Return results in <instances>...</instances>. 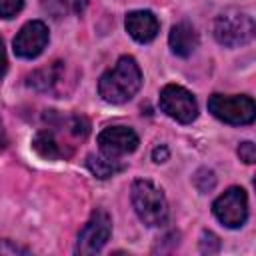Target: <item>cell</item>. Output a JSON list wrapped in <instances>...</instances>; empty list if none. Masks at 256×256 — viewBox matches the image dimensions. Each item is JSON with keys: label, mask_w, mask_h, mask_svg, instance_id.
<instances>
[{"label": "cell", "mask_w": 256, "mask_h": 256, "mask_svg": "<svg viewBox=\"0 0 256 256\" xmlns=\"http://www.w3.org/2000/svg\"><path fill=\"white\" fill-rule=\"evenodd\" d=\"M24 6V0H0V18H14Z\"/></svg>", "instance_id": "obj_17"}, {"label": "cell", "mask_w": 256, "mask_h": 256, "mask_svg": "<svg viewBox=\"0 0 256 256\" xmlns=\"http://www.w3.org/2000/svg\"><path fill=\"white\" fill-rule=\"evenodd\" d=\"M8 70V58H6V48H4V40L0 36V78H4Z\"/></svg>", "instance_id": "obj_21"}, {"label": "cell", "mask_w": 256, "mask_h": 256, "mask_svg": "<svg viewBox=\"0 0 256 256\" xmlns=\"http://www.w3.org/2000/svg\"><path fill=\"white\" fill-rule=\"evenodd\" d=\"M140 86H142L140 66L132 56H120L118 62L100 76L98 94L108 104H124L136 96Z\"/></svg>", "instance_id": "obj_1"}, {"label": "cell", "mask_w": 256, "mask_h": 256, "mask_svg": "<svg viewBox=\"0 0 256 256\" xmlns=\"http://www.w3.org/2000/svg\"><path fill=\"white\" fill-rule=\"evenodd\" d=\"M238 156H240L242 162H246V164H254V162H256V146H254L250 140L242 142V144L238 146Z\"/></svg>", "instance_id": "obj_18"}, {"label": "cell", "mask_w": 256, "mask_h": 256, "mask_svg": "<svg viewBox=\"0 0 256 256\" xmlns=\"http://www.w3.org/2000/svg\"><path fill=\"white\" fill-rule=\"evenodd\" d=\"M160 108L180 124H190L198 116V104L194 96L178 84H166L160 90Z\"/></svg>", "instance_id": "obj_6"}, {"label": "cell", "mask_w": 256, "mask_h": 256, "mask_svg": "<svg viewBox=\"0 0 256 256\" xmlns=\"http://www.w3.org/2000/svg\"><path fill=\"white\" fill-rule=\"evenodd\" d=\"M30 250L14 244L12 240H0V254H28Z\"/></svg>", "instance_id": "obj_19"}, {"label": "cell", "mask_w": 256, "mask_h": 256, "mask_svg": "<svg viewBox=\"0 0 256 256\" xmlns=\"http://www.w3.org/2000/svg\"><path fill=\"white\" fill-rule=\"evenodd\" d=\"M126 32L140 44H146V42H152L160 30V22L158 18L150 12V10H134V12H128L126 16Z\"/></svg>", "instance_id": "obj_10"}, {"label": "cell", "mask_w": 256, "mask_h": 256, "mask_svg": "<svg viewBox=\"0 0 256 256\" xmlns=\"http://www.w3.org/2000/svg\"><path fill=\"white\" fill-rule=\"evenodd\" d=\"M208 110L212 116L226 124H250L256 116V106L250 96L236 94V96H224V94H212L208 98Z\"/></svg>", "instance_id": "obj_4"}, {"label": "cell", "mask_w": 256, "mask_h": 256, "mask_svg": "<svg viewBox=\"0 0 256 256\" xmlns=\"http://www.w3.org/2000/svg\"><path fill=\"white\" fill-rule=\"evenodd\" d=\"M132 206L146 226H162L168 218V202L164 192L150 180H136L132 184Z\"/></svg>", "instance_id": "obj_2"}, {"label": "cell", "mask_w": 256, "mask_h": 256, "mask_svg": "<svg viewBox=\"0 0 256 256\" xmlns=\"http://www.w3.org/2000/svg\"><path fill=\"white\" fill-rule=\"evenodd\" d=\"M168 156H170V152H168L166 146H156V148L152 150V160L158 162V164H160V162H166Z\"/></svg>", "instance_id": "obj_20"}, {"label": "cell", "mask_w": 256, "mask_h": 256, "mask_svg": "<svg viewBox=\"0 0 256 256\" xmlns=\"http://www.w3.org/2000/svg\"><path fill=\"white\" fill-rule=\"evenodd\" d=\"M98 148L106 158H120L138 148V134L128 126H108L98 134Z\"/></svg>", "instance_id": "obj_8"}, {"label": "cell", "mask_w": 256, "mask_h": 256, "mask_svg": "<svg viewBox=\"0 0 256 256\" xmlns=\"http://www.w3.org/2000/svg\"><path fill=\"white\" fill-rule=\"evenodd\" d=\"M212 212L220 224L226 228H240L248 218V198L246 192L240 186L228 188L224 194H220L214 204Z\"/></svg>", "instance_id": "obj_5"}, {"label": "cell", "mask_w": 256, "mask_h": 256, "mask_svg": "<svg viewBox=\"0 0 256 256\" xmlns=\"http://www.w3.org/2000/svg\"><path fill=\"white\" fill-rule=\"evenodd\" d=\"M192 182H194V186H196V190L200 194H206L216 186V176H214V172L210 168H200V170H196Z\"/></svg>", "instance_id": "obj_15"}, {"label": "cell", "mask_w": 256, "mask_h": 256, "mask_svg": "<svg viewBox=\"0 0 256 256\" xmlns=\"http://www.w3.org/2000/svg\"><path fill=\"white\" fill-rule=\"evenodd\" d=\"M218 250H220V238L214 232L204 230L200 236V252L202 254H216Z\"/></svg>", "instance_id": "obj_16"}, {"label": "cell", "mask_w": 256, "mask_h": 256, "mask_svg": "<svg viewBox=\"0 0 256 256\" xmlns=\"http://www.w3.org/2000/svg\"><path fill=\"white\" fill-rule=\"evenodd\" d=\"M112 234V218L106 210H94L90 220L78 232L76 254H96L104 248Z\"/></svg>", "instance_id": "obj_7"}, {"label": "cell", "mask_w": 256, "mask_h": 256, "mask_svg": "<svg viewBox=\"0 0 256 256\" xmlns=\"http://www.w3.org/2000/svg\"><path fill=\"white\" fill-rule=\"evenodd\" d=\"M168 44L176 56L188 58L198 48V32L188 22H180V24L172 26V30L168 34Z\"/></svg>", "instance_id": "obj_13"}, {"label": "cell", "mask_w": 256, "mask_h": 256, "mask_svg": "<svg viewBox=\"0 0 256 256\" xmlns=\"http://www.w3.org/2000/svg\"><path fill=\"white\" fill-rule=\"evenodd\" d=\"M6 144H8V136H6V130H4V124H2V120H0V152L6 148Z\"/></svg>", "instance_id": "obj_22"}, {"label": "cell", "mask_w": 256, "mask_h": 256, "mask_svg": "<svg viewBox=\"0 0 256 256\" xmlns=\"http://www.w3.org/2000/svg\"><path fill=\"white\" fill-rule=\"evenodd\" d=\"M86 166L96 178H110L118 172L124 170V164H120L116 158H106V156H94L90 154L86 158Z\"/></svg>", "instance_id": "obj_14"}, {"label": "cell", "mask_w": 256, "mask_h": 256, "mask_svg": "<svg viewBox=\"0 0 256 256\" xmlns=\"http://www.w3.org/2000/svg\"><path fill=\"white\" fill-rule=\"evenodd\" d=\"M64 76H66V66L64 62H52L44 68L34 70L28 76V86L38 90V92H50L58 94L64 86Z\"/></svg>", "instance_id": "obj_11"}, {"label": "cell", "mask_w": 256, "mask_h": 256, "mask_svg": "<svg viewBox=\"0 0 256 256\" xmlns=\"http://www.w3.org/2000/svg\"><path fill=\"white\" fill-rule=\"evenodd\" d=\"M48 44V28L44 22L40 20H30L26 22L20 32L16 34L12 46H14V54L20 58H36L38 54H42V50Z\"/></svg>", "instance_id": "obj_9"}, {"label": "cell", "mask_w": 256, "mask_h": 256, "mask_svg": "<svg viewBox=\"0 0 256 256\" xmlns=\"http://www.w3.org/2000/svg\"><path fill=\"white\" fill-rule=\"evenodd\" d=\"M32 148L36 150V154H40L42 158H48V160H60V158H68L72 154V146L58 140L54 128H50V126L36 132V136L32 140Z\"/></svg>", "instance_id": "obj_12"}, {"label": "cell", "mask_w": 256, "mask_h": 256, "mask_svg": "<svg viewBox=\"0 0 256 256\" xmlns=\"http://www.w3.org/2000/svg\"><path fill=\"white\" fill-rule=\"evenodd\" d=\"M214 38L226 46H244L254 38V18L244 12H224L214 20Z\"/></svg>", "instance_id": "obj_3"}]
</instances>
